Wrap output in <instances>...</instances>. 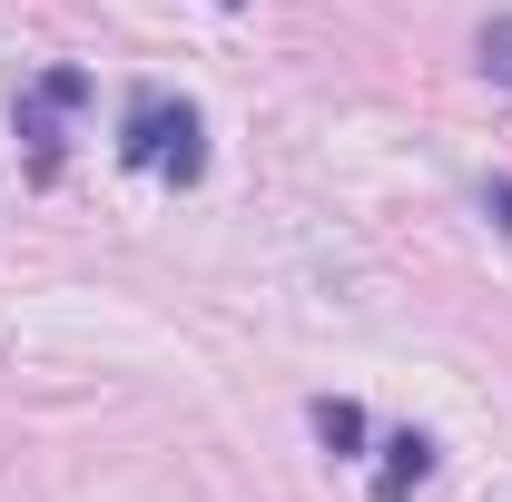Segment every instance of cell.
I'll list each match as a JSON object with an SVG mask.
<instances>
[{"label": "cell", "mask_w": 512, "mask_h": 502, "mask_svg": "<svg viewBox=\"0 0 512 502\" xmlns=\"http://www.w3.org/2000/svg\"><path fill=\"white\" fill-rule=\"evenodd\" d=\"M119 158L138 178H158V188H197V178H207V119H197V99L138 89L128 119H119Z\"/></svg>", "instance_id": "cell-1"}, {"label": "cell", "mask_w": 512, "mask_h": 502, "mask_svg": "<svg viewBox=\"0 0 512 502\" xmlns=\"http://www.w3.org/2000/svg\"><path fill=\"white\" fill-rule=\"evenodd\" d=\"M89 99V69H40V79H20V138H30V158L40 168H60V138H69V109Z\"/></svg>", "instance_id": "cell-2"}, {"label": "cell", "mask_w": 512, "mask_h": 502, "mask_svg": "<svg viewBox=\"0 0 512 502\" xmlns=\"http://www.w3.org/2000/svg\"><path fill=\"white\" fill-rule=\"evenodd\" d=\"M424 473H434V434H414V424H404V434H384V463H375V502H404L414 483H424Z\"/></svg>", "instance_id": "cell-3"}, {"label": "cell", "mask_w": 512, "mask_h": 502, "mask_svg": "<svg viewBox=\"0 0 512 502\" xmlns=\"http://www.w3.org/2000/svg\"><path fill=\"white\" fill-rule=\"evenodd\" d=\"M316 443H325V453H355V443H365V414H355L345 394H325V404H316Z\"/></svg>", "instance_id": "cell-4"}, {"label": "cell", "mask_w": 512, "mask_h": 502, "mask_svg": "<svg viewBox=\"0 0 512 502\" xmlns=\"http://www.w3.org/2000/svg\"><path fill=\"white\" fill-rule=\"evenodd\" d=\"M483 69H493V79H512V10L483 30Z\"/></svg>", "instance_id": "cell-5"}, {"label": "cell", "mask_w": 512, "mask_h": 502, "mask_svg": "<svg viewBox=\"0 0 512 502\" xmlns=\"http://www.w3.org/2000/svg\"><path fill=\"white\" fill-rule=\"evenodd\" d=\"M493 217H503V227H512V188H493Z\"/></svg>", "instance_id": "cell-6"}, {"label": "cell", "mask_w": 512, "mask_h": 502, "mask_svg": "<svg viewBox=\"0 0 512 502\" xmlns=\"http://www.w3.org/2000/svg\"><path fill=\"white\" fill-rule=\"evenodd\" d=\"M227 10H237V0H227Z\"/></svg>", "instance_id": "cell-7"}]
</instances>
